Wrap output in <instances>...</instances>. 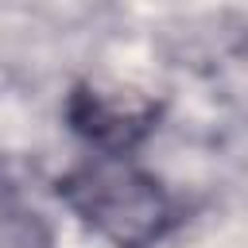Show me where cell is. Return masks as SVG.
<instances>
[{
  "label": "cell",
  "mask_w": 248,
  "mask_h": 248,
  "mask_svg": "<svg viewBox=\"0 0 248 248\" xmlns=\"http://www.w3.org/2000/svg\"><path fill=\"white\" fill-rule=\"evenodd\" d=\"M58 198L112 248H151L174 225L163 186L124 155H93L58 178Z\"/></svg>",
  "instance_id": "6da1fadb"
},
{
  "label": "cell",
  "mask_w": 248,
  "mask_h": 248,
  "mask_svg": "<svg viewBox=\"0 0 248 248\" xmlns=\"http://www.w3.org/2000/svg\"><path fill=\"white\" fill-rule=\"evenodd\" d=\"M66 120L78 136L97 143L105 155H124L159 120V105L140 89L78 81L66 97Z\"/></svg>",
  "instance_id": "7a4b0ae2"
},
{
  "label": "cell",
  "mask_w": 248,
  "mask_h": 248,
  "mask_svg": "<svg viewBox=\"0 0 248 248\" xmlns=\"http://www.w3.org/2000/svg\"><path fill=\"white\" fill-rule=\"evenodd\" d=\"M0 248H46V229L39 213H27L0 190Z\"/></svg>",
  "instance_id": "3957f363"
}]
</instances>
